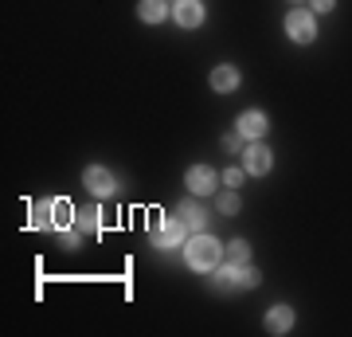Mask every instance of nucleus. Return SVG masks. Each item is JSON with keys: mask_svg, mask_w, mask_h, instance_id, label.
Here are the masks:
<instances>
[{"mask_svg": "<svg viewBox=\"0 0 352 337\" xmlns=\"http://www.w3.org/2000/svg\"><path fill=\"white\" fill-rule=\"evenodd\" d=\"M223 259V243L208 232H196L192 239H184V263L192 271H215Z\"/></svg>", "mask_w": 352, "mask_h": 337, "instance_id": "obj_1", "label": "nucleus"}, {"mask_svg": "<svg viewBox=\"0 0 352 337\" xmlns=\"http://www.w3.org/2000/svg\"><path fill=\"white\" fill-rule=\"evenodd\" d=\"M75 220H78V208L71 204V200H43V204L36 208V220H32V224L63 232V227H71Z\"/></svg>", "mask_w": 352, "mask_h": 337, "instance_id": "obj_2", "label": "nucleus"}, {"mask_svg": "<svg viewBox=\"0 0 352 337\" xmlns=\"http://www.w3.org/2000/svg\"><path fill=\"white\" fill-rule=\"evenodd\" d=\"M286 36L294 39V43H314V39H317V20H314V12H305V8H289V16H286Z\"/></svg>", "mask_w": 352, "mask_h": 337, "instance_id": "obj_3", "label": "nucleus"}, {"mask_svg": "<svg viewBox=\"0 0 352 337\" xmlns=\"http://www.w3.org/2000/svg\"><path fill=\"white\" fill-rule=\"evenodd\" d=\"M270 165H274V153L266 150L263 141L247 145V153H243V169H247V176H263V173H270Z\"/></svg>", "mask_w": 352, "mask_h": 337, "instance_id": "obj_4", "label": "nucleus"}, {"mask_svg": "<svg viewBox=\"0 0 352 337\" xmlns=\"http://www.w3.org/2000/svg\"><path fill=\"white\" fill-rule=\"evenodd\" d=\"M184 185L192 188V196H208V192H215V185H219V173L208 169V165H192L188 176H184Z\"/></svg>", "mask_w": 352, "mask_h": 337, "instance_id": "obj_5", "label": "nucleus"}, {"mask_svg": "<svg viewBox=\"0 0 352 337\" xmlns=\"http://www.w3.org/2000/svg\"><path fill=\"white\" fill-rule=\"evenodd\" d=\"M184 232H188V227H184L180 216H176V220H164V224L153 227V243H161V247H180V243L188 239Z\"/></svg>", "mask_w": 352, "mask_h": 337, "instance_id": "obj_6", "label": "nucleus"}, {"mask_svg": "<svg viewBox=\"0 0 352 337\" xmlns=\"http://www.w3.org/2000/svg\"><path fill=\"white\" fill-rule=\"evenodd\" d=\"M82 185H87L94 196H113V176H110V169H102V165H87V169H82Z\"/></svg>", "mask_w": 352, "mask_h": 337, "instance_id": "obj_7", "label": "nucleus"}, {"mask_svg": "<svg viewBox=\"0 0 352 337\" xmlns=\"http://www.w3.org/2000/svg\"><path fill=\"white\" fill-rule=\"evenodd\" d=\"M173 20L180 28H188V32L192 28H200L204 24V4L200 0H176L173 4Z\"/></svg>", "mask_w": 352, "mask_h": 337, "instance_id": "obj_8", "label": "nucleus"}, {"mask_svg": "<svg viewBox=\"0 0 352 337\" xmlns=\"http://www.w3.org/2000/svg\"><path fill=\"white\" fill-rule=\"evenodd\" d=\"M235 125H239V134H243L247 141H263V134L270 130V122H266V114H263V110L239 114V122H235Z\"/></svg>", "mask_w": 352, "mask_h": 337, "instance_id": "obj_9", "label": "nucleus"}, {"mask_svg": "<svg viewBox=\"0 0 352 337\" xmlns=\"http://www.w3.org/2000/svg\"><path fill=\"white\" fill-rule=\"evenodd\" d=\"M235 87H239V67L219 63V67L212 71V90H215V94H231Z\"/></svg>", "mask_w": 352, "mask_h": 337, "instance_id": "obj_10", "label": "nucleus"}, {"mask_svg": "<svg viewBox=\"0 0 352 337\" xmlns=\"http://www.w3.org/2000/svg\"><path fill=\"white\" fill-rule=\"evenodd\" d=\"M289 325H294V310L289 306H270L266 310V329L270 334H289Z\"/></svg>", "mask_w": 352, "mask_h": 337, "instance_id": "obj_11", "label": "nucleus"}, {"mask_svg": "<svg viewBox=\"0 0 352 337\" xmlns=\"http://www.w3.org/2000/svg\"><path fill=\"white\" fill-rule=\"evenodd\" d=\"M176 216L184 220V227H188L192 236H196V232H204V220H208V216H204V208H200V204H192V200H184V204L176 208Z\"/></svg>", "mask_w": 352, "mask_h": 337, "instance_id": "obj_12", "label": "nucleus"}, {"mask_svg": "<svg viewBox=\"0 0 352 337\" xmlns=\"http://www.w3.org/2000/svg\"><path fill=\"white\" fill-rule=\"evenodd\" d=\"M138 16L145 20V24H161L164 16H168V4H164V0H141Z\"/></svg>", "mask_w": 352, "mask_h": 337, "instance_id": "obj_13", "label": "nucleus"}, {"mask_svg": "<svg viewBox=\"0 0 352 337\" xmlns=\"http://www.w3.org/2000/svg\"><path fill=\"white\" fill-rule=\"evenodd\" d=\"M235 287L247 290V287H258V271L251 263H235Z\"/></svg>", "mask_w": 352, "mask_h": 337, "instance_id": "obj_14", "label": "nucleus"}, {"mask_svg": "<svg viewBox=\"0 0 352 337\" xmlns=\"http://www.w3.org/2000/svg\"><path fill=\"white\" fill-rule=\"evenodd\" d=\"M215 204H219V212H223V216H235L243 208V200H239V192H235V188L219 192V200H215Z\"/></svg>", "mask_w": 352, "mask_h": 337, "instance_id": "obj_15", "label": "nucleus"}, {"mask_svg": "<svg viewBox=\"0 0 352 337\" xmlns=\"http://www.w3.org/2000/svg\"><path fill=\"white\" fill-rule=\"evenodd\" d=\"M251 259V247H247V239H235L231 247H227V263H247Z\"/></svg>", "mask_w": 352, "mask_h": 337, "instance_id": "obj_16", "label": "nucleus"}, {"mask_svg": "<svg viewBox=\"0 0 352 337\" xmlns=\"http://www.w3.org/2000/svg\"><path fill=\"white\" fill-rule=\"evenodd\" d=\"M78 232H82V236H94V232H98V212H78Z\"/></svg>", "mask_w": 352, "mask_h": 337, "instance_id": "obj_17", "label": "nucleus"}, {"mask_svg": "<svg viewBox=\"0 0 352 337\" xmlns=\"http://www.w3.org/2000/svg\"><path fill=\"white\" fill-rule=\"evenodd\" d=\"M78 239H82V232H75V227H63V232H59V243H63V247H71V251L78 247Z\"/></svg>", "mask_w": 352, "mask_h": 337, "instance_id": "obj_18", "label": "nucleus"}, {"mask_svg": "<svg viewBox=\"0 0 352 337\" xmlns=\"http://www.w3.org/2000/svg\"><path fill=\"white\" fill-rule=\"evenodd\" d=\"M243 176H247V169H227V173H223V185H227V188H239Z\"/></svg>", "mask_w": 352, "mask_h": 337, "instance_id": "obj_19", "label": "nucleus"}, {"mask_svg": "<svg viewBox=\"0 0 352 337\" xmlns=\"http://www.w3.org/2000/svg\"><path fill=\"white\" fill-rule=\"evenodd\" d=\"M243 141H247V138H243L239 130H235V134H227V138H223V150H227V153H235V150H243Z\"/></svg>", "mask_w": 352, "mask_h": 337, "instance_id": "obj_20", "label": "nucleus"}, {"mask_svg": "<svg viewBox=\"0 0 352 337\" xmlns=\"http://www.w3.org/2000/svg\"><path fill=\"white\" fill-rule=\"evenodd\" d=\"M309 4H314V12H333L337 0H309Z\"/></svg>", "mask_w": 352, "mask_h": 337, "instance_id": "obj_21", "label": "nucleus"}, {"mask_svg": "<svg viewBox=\"0 0 352 337\" xmlns=\"http://www.w3.org/2000/svg\"><path fill=\"white\" fill-rule=\"evenodd\" d=\"M294 4H298V0H294Z\"/></svg>", "mask_w": 352, "mask_h": 337, "instance_id": "obj_22", "label": "nucleus"}]
</instances>
